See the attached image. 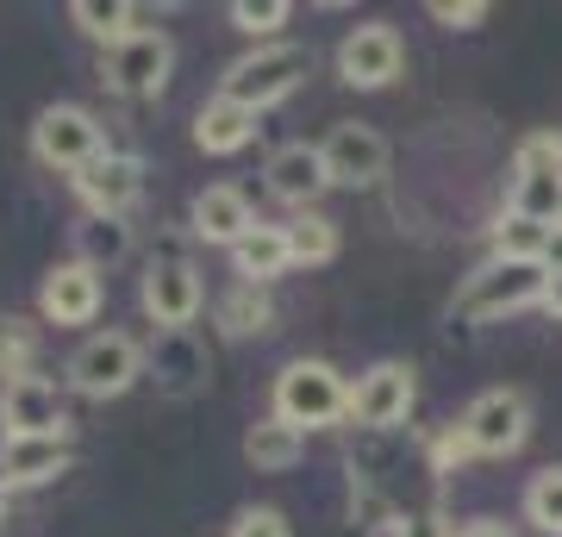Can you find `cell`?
I'll use <instances>...</instances> for the list:
<instances>
[{
  "mask_svg": "<svg viewBox=\"0 0 562 537\" xmlns=\"http://www.w3.org/2000/svg\"><path fill=\"white\" fill-rule=\"evenodd\" d=\"M138 300H144V313L157 318V332H194V313H201V269L181 257V250H169V257H157L144 269Z\"/></svg>",
  "mask_w": 562,
  "mask_h": 537,
  "instance_id": "cell-7",
  "label": "cell"
},
{
  "mask_svg": "<svg viewBox=\"0 0 562 537\" xmlns=\"http://www.w3.org/2000/svg\"><path fill=\"white\" fill-rule=\"evenodd\" d=\"M325 169H331V188H375L387 176V138L375 125L344 120L325 132Z\"/></svg>",
  "mask_w": 562,
  "mask_h": 537,
  "instance_id": "cell-11",
  "label": "cell"
},
{
  "mask_svg": "<svg viewBox=\"0 0 562 537\" xmlns=\"http://www.w3.org/2000/svg\"><path fill=\"white\" fill-rule=\"evenodd\" d=\"M525 518H531L543 537H562V469L531 476V488H525Z\"/></svg>",
  "mask_w": 562,
  "mask_h": 537,
  "instance_id": "cell-28",
  "label": "cell"
},
{
  "mask_svg": "<svg viewBox=\"0 0 562 537\" xmlns=\"http://www.w3.org/2000/svg\"><path fill=\"white\" fill-rule=\"evenodd\" d=\"M0 518H7V481H0Z\"/></svg>",
  "mask_w": 562,
  "mask_h": 537,
  "instance_id": "cell-37",
  "label": "cell"
},
{
  "mask_svg": "<svg viewBox=\"0 0 562 537\" xmlns=\"http://www.w3.org/2000/svg\"><path fill=\"white\" fill-rule=\"evenodd\" d=\"M543 306H550V313L562 318V269H557V276H550V294H543Z\"/></svg>",
  "mask_w": 562,
  "mask_h": 537,
  "instance_id": "cell-36",
  "label": "cell"
},
{
  "mask_svg": "<svg viewBox=\"0 0 562 537\" xmlns=\"http://www.w3.org/2000/svg\"><path fill=\"white\" fill-rule=\"evenodd\" d=\"M69 469V438H0V481L7 488H38Z\"/></svg>",
  "mask_w": 562,
  "mask_h": 537,
  "instance_id": "cell-19",
  "label": "cell"
},
{
  "mask_svg": "<svg viewBox=\"0 0 562 537\" xmlns=\"http://www.w3.org/2000/svg\"><path fill=\"white\" fill-rule=\"evenodd\" d=\"M150 376H157V388L169 400L194 394L206 381V344L194 338V332H157V344H150Z\"/></svg>",
  "mask_w": 562,
  "mask_h": 537,
  "instance_id": "cell-18",
  "label": "cell"
},
{
  "mask_svg": "<svg viewBox=\"0 0 562 537\" xmlns=\"http://www.w3.org/2000/svg\"><path fill=\"white\" fill-rule=\"evenodd\" d=\"M550 262H519V257H487L475 276L457 288V318L469 325H487V318L525 313V306H543L550 294Z\"/></svg>",
  "mask_w": 562,
  "mask_h": 537,
  "instance_id": "cell-1",
  "label": "cell"
},
{
  "mask_svg": "<svg viewBox=\"0 0 562 537\" xmlns=\"http://www.w3.org/2000/svg\"><path fill=\"white\" fill-rule=\"evenodd\" d=\"M125 257H132V225H125V220H101V213H88V220L76 225V262H88L94 276L120 269Z\"/></svg>",
  "mask_w": 562,
  "mask_h": 537,
  "instance_id": "cell-22",
  "label": "cell"
},
{
  "mask_svg": "<svg viewBox=\"0 0 562 537\" xmlns=\"http://www.w3.org/2000/svg\"><path fill=\"white\" fill-rule=\"evenodd\" d=\"M494 257L550 262V257H557V232L538 225V220H519V213H501V225H494Z\"/></svg>",
  "mask_w": 562,
  "mask_h": 537,
  "instance_id": "cell-24",
  "label": "cell"
},
{
  "mask_svg": "<svg viewBox=\"0 0 562 537\" xmlns=\"http://www.w3.org/2000/svg\"><path fill=\"white\" fill-rule=\"evenodd\" d=\"M169 63H176V51H169L162 32H132L125 44L106 51V88L144 100V94H157L162 81H169Z\"/></svg>",
  "mask_w": 562,
  "mask_h": 537,
  "instance_id": "cell-13",
  "label": "cell"
},
{
  "mask_svg": "<svg viewBox=\"0 0 562 537\" xmlns=\"http://www.w3.org/2000/svg\"><path fill=\"white\" fill-rule=\"evenodd\" d=\"M306 76H313V51H306V44H257L250 57H238L225 69L220 94L250 107V113H262V107H276V100L294 94Z\"/></svg>",
  "mask_w": 562,
  "mask_h": 537,
  "instance_id": "cell-3",
  "label": "cell"
},
{
  "mask_svg": "<svg viewBox=\"0 0 562 537\" xmlns=\"http://www.w3.org/2000/svg\"><path fill=\"white\" fill-rule=\"evenodd\" d=\"M0 425L7 438H69V413H63L57 381L20 376L0 388Z\"/></svg>",
  "mask_w": 562,
  "mask_h": 537,
  "instance_id": "cell-10",
  "label": "cell"
},
{
  "mask_svg": "<svg viewBox=\"0 0 562 537\" xmlns=\"http://www.w3.org/2000/svg\"><path fill=\"white\" fill-rule=\"evenodd\" d=\"M281 232H288V257L306 262V269L338 257V220H325V213H294Z\"/></svg>",
  "mask_w": 562,
  "mask_h": 537,
  "instance_id": "cell-27",
  "label": "cell"
},
{
  "mask_svg": "<svg viewBox=\"0 0 562 537\" xmlns=\"http://www.w3.org/2000/svg\"><path fill=\"white\" fill-rule=\"evenodd\" d=\"M301 425H288V418H257V425H250V432H244V457L257 462V469H269V476H276V469H294V462H301Z\"/></svg>",
  "mask_w": 562,
  "mask_h": 537,
  "instance_id": "cell-23",
  "label": "cell"
},
{
  "mask_svg": "<svg viewBox=\"0 0 562 537\" xmlns=\"http://www.w3.org/2000/svg\"><path fill=\"white\" fill-rule=\"evenodd\" d=\"M262 181H269V194H276L281 206L313 213V200L331 188V169H325V150H319V144H281L276 157L262 163Z\"/></svg>",
  "mask_w": 562,
  "mask_h": 537,
  "instance_id": "cell-15",
  "label": "cell"
},
{
  "mask_svg": "<svg viewBox=\"0 0 562 537\" xmlns=\"http://www.w3.org/2000/svg\"><path fill=\"white\" fill-rule=\"evenodd\" d=\"M401 63H406V44L394 25H357L338 44V76L350 88H387V81L401 76Z\"/></svg>",
  "mask_w": 562,
  "mask_h": 537,
  "instance_id": "cell-14",
  "label": "cell"
},
{
  "mask_svg": "<svg viewBox=\"0 0 562 537\" xmlns=\"http://www.w3.org/2000/svg\"><path fill=\"white\" fill-rule=\"evenodd\" d=\"M276 418L301 425V432H313V425H338V418H350V381H344L331 362H319V357L288 362V369L276 376Z\"/></svg>",
  "mask_w": 562,
  "mask_h": 537,
  "instance_id": "cell-4",
  "label": "cell"
},
{
  "mask_svg": "<svg viewBox=\"0 0 562 537\" xmlns=\"http://www.w3.org/2000/svg\"><path fill=\"white\" fill-rule=\"evenodd\" d=\"M38 306L50 325H88V318L101 313V276L88 262H57L38 288Z\"/></svg>",
  "mask_w": 562,
  "mask_h": 537,
  "instance_id": "cell-16",
  "label": "cell"
},
{
  "mask_svg": "<svg viewBox=\"0 0 562 537\" xmlns=\"http://www.w3.org/2000/svg\"><path fill=\"white\" fill-rule=\"evenodd\" d=\"M506 213L562 232V132H531V138H519V150H513Z\"/></svg>",
  "mask_w": 562,
  "mask_h": 537,
  "instance_id": "cell-2",
  "label": "cell"
},
{
  "mask_svg": "<svg viewBox=\"0 0 562 537\" xmlns=\"http://www.w3.org/2000/svg\"><path fill=\"white\" fill-rule=\"evenodd\" d=\"M413 400H419L413 362H375V369H362L357 388H350V418L369 425V432H394V425L413 413Z\"/></svg>",
  "mask_w": 562,
  "mask_h": 537,
  "instance_id": "cell-9",
  "label": "cell"
},
{
  "mask_svg": "<svg viewBox=\"0 0 562 537\" xmlns=\"http://www.w3.org/2000/svg\"><path fill=\"white\" fill-rule=\"evenodd\" d=\"M288 232L281 225H257V232H244L238 244H232V269H238V281H257V288H269V281L288 269Z\"/></svg>",
  "mask_w": 562,
  "mask_h": 537,
  "instance_id": "cell-21",
  "label": "cell"
},
{
  "mask_svg": "<svg viewBox=\"0 0 562 537\" xmlns=\"http://www.w3.org/2000/svg\"><path fill=\"white\" fill-rule=\"evenodd\" d=\"M431 20L450 25V32H469V25L487 20V0H431Z\"/></svg>",
  "mask_w": 562,
  "mask_h": 537,
  "instance_id": "cell-32",
  "label": "cell"
},
{
  "mask_svg": "<svg viewBox=\"0 0 562 537\" xmlns=\"http://www.w3.org/2000/svg\"><path fill=\"white\" fill-rule=\"evenodd\" d=\"M394 537H457L443 513H401L394 518Z\"/></svg>",
  "mask_w": 562,
  "mask_h": 537,
  "instance_id": "cell-33",
  "label": "cell"
},
{
  "mask_svg": "<svg viewBox=\"0 0 562 537\" xmlns=\"http://www.w3.org/2000/svg\"><path fill=\"white\" fill-rule=\"evenodd\" d=\"M32 157H38L44 169L81 176L88 163L106 157V132L88 107H44L38 125H32Z\"/></svg>",
  "mask_w": 562,
  "mask_h": 537,
  "instance_id": "cell-5",
  "label": "cell"
},
{
  "mask_svg": "<svg viewBox=\"0 0 562 537\" xmlns=\"http://www.w3.org/2000/svg\"><path fill=\"white\" fill-rule=\"evenodd\" d=\"M457 537H513V532H506L501 518H469V525H462Z\"/></svg>",
  "mask_w": 562,
  "mask_h": 537,
  "instance_id": "cell-35",
  "label": "cell"
},
{
  "mask_svg": "<svg viewBox=\"0 0 562 537\" xmlns=\"http://www.w3.org/2000/svg\"><path fill=\"white\" fill-rule=\"evenodd\" d=\"M69 20H76L88 38H101L106 51H113V44H125L138 32V7H125V0H76Z\"/></svg>",
  "mask_w": 562,
  "mask_h": 537,
  "instance_id": "cell-26",
  "label": "cell"
},
{
  "mask_svg": "<svg viewBox=\"0 0 562 537\" xmlns=\"http://www.w3.org/2000/svg\"><path fill=\"white\" fill-rule=\"evenodd\" d=\"M76 194L88 213H101V220H125L144 194V157L132 150H106L101 163H88L76 176Z\"/></svg>",
  "mask_w": 562,
  "mask_h": 537,
  "instance_id": "cell-12",
  "label": "cell"
},
{
  "mask_svg": "<svg viewBox=\"0 0 562 537\" xmlns=\"http://www.w3.org/2000/svg\"><path fill=\"white\" fill-rule=\"evenodd\" d=\"M288 13H294L288 0H238V7H232V25L250 32V38H262V44H276V32L288 25Z\"/></svg>",
  "mask_w": 562,
  "mask_h": 537,
  "instance_id": "cell-30",
  "label": "cell"
},
{
  "mask_svg": "<svg viewBox=\"0 0 562 537\" xmlns=\"http://www.w3.org/2000/svg\"><path fill=\"white\" fill-rule=\"evenodd\" d=\"M220 325L232 332V338L269 332V325H276V300H269V288H257V281H238V288L220 300Z\"/></svg>",
  "mask_w": 562,
  "mask_h": 537,
  "instance_id": "cell-25",
  "label": "cell"
},
{
  "mask_svg": "<svg viewBox=\"0 0 562 537\" xmlns=\"http://www.w3.org/2000/svg\"><path fill=\"white\" fill-rule=\"evenodd\" d=\"M462 457H475V450H469V438H462L457 425H450V432H438V438H431V462H438V476H443V469H457Z\"/></svg>",
  "mask_w": 562,
  "mask_h": 537,
  "instance_id": "cell-34",
  "label": "cell"
},
{
  "mask_svg": "<svg viewBox=\"0 0 562 537\" xmlns=\"http://www.w3.org/2000/svg\"><path fill=\"white\" fill-rule=\"evenodd\" d=\"M457 432L469 438L475 457H513V450L531 438V400H525L519 388H487V394H475L462 406Z\"/></svg>",
  "mask_w": 562,
  "mask_h": 537,
  "instance_id": "cell-6",
  "label": "cell"
},
{
  "mask_svg": "<svg viewBox=\"0 0 562 537\" xmlns=\"http://www.w3.org/2000/svg\"><path fill=\"white\" fill-rule=\"evenodd\" d=\"M144 376V350L125 332H101V338H88L69 357V381H76L88 400H120L132 381Z\"/></svg>",
  "mask_w": 562,
  "mask_h": 537,
  "instance_id": "cell-8",
  "label": "cell"
},
{
  "mask_svg": "<svg viewBox=\"0 0 562 537\" xmlns=\"http://www.w3.org/2000/svg\"><path fill=\"white\" fill-rule=\"evenodd\" d=\"M250 138H257V113L238 107V100H225V94H213L201 107V120H194V144L213 150V157H232V150H244Z\"/></svg>",
  "mask_w": 562,
  "mask_h": 537,
  "instance_id": "cell-20",
  "label": "cell"
},
{
  "mask_svg": "<svg viewBox=\"0 0 562 537\" xmlns=\"http://www.w3.org/2000/svg\"><path fill=\"white\" fill-rule=\"evenodd\" d=\"M32 357H38V332L25 318H0V381L32 376Z\"/></svg>",
  "mask_w": 562,
  "mask_h": 537,
  "instance_id": "cell-29",
  "label": "cell"
},
{
  "mask_svg": "<svg viewBox=\"0 0 562 537\" xmlns=\"http://www.w3.org/2000/svg\"><path fill=\"white\" fill-rule=\"evenodd\" d=\"M232 537H294V532H288V518H281L276 506H244V513L232 518Z\"/></svg>",
  "mask_w": 562,
  "mask_h": 537,
  "instance_id": "cell-31",
  "label": "cell"
},
{
  "mask_svg": "<svg viewBox=\"0 0 562 537\" xmlns=\"http://www.w3.org/2000/svg\"><path fill=\"white\" fill-rule=\"evenodd\" d=\"M257 213H250V200H244V188H232V181H220V188H201L194 194V238L201 244H232L244 238V232H257Z\"/></svg>",
  "mask_w": 562,
  "mask_h": 537,
  "instance_id": "cell-17",
  "label": "cell"
}]
</instances>
